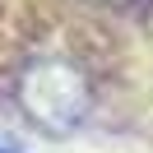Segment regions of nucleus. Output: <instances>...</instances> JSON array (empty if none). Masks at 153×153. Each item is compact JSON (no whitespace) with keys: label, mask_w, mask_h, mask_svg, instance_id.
<instances>
[{"label":"nucleus","mask_w":153,"mask_h":153,"mask_svg":"<svg viewBox=\"0 0 153 153\" xmlns=\"http://www.w3.org/2000/svg\"><path fill=\"white\" fill-rule=\"evenodd\" d=\"M0 153H19V149H14V144H0Z\"/></svg>","instance_id":"obj_2"},{"label":"nucleus","mask_w":153,"mask_h":153,"mask_svg":"<svg viewBox=\"0 0 153 153\" xmlns=\"http://www.w3.org/2000/svg\"><path fill=\"white\" fill-rule=\"evenodd\" d=\"M19 107L42 130H74L88 116V79L70 60H37L19 74Z\"/></svg>","instance_id":"obj_1"},{"label":"nucleus","mask_w":153,"mask_h":153,"mask_svg":"<svg viewBox=\"0 0 153 153\" xmlns=\"http://www.w3.org/2000/svg\"><path fill=\"white\" fill-rule=\"evenodd\" d=\"M97 5H121V0H97Z\"/></svg>","instance_id":"obj_3"}]
</instances>
